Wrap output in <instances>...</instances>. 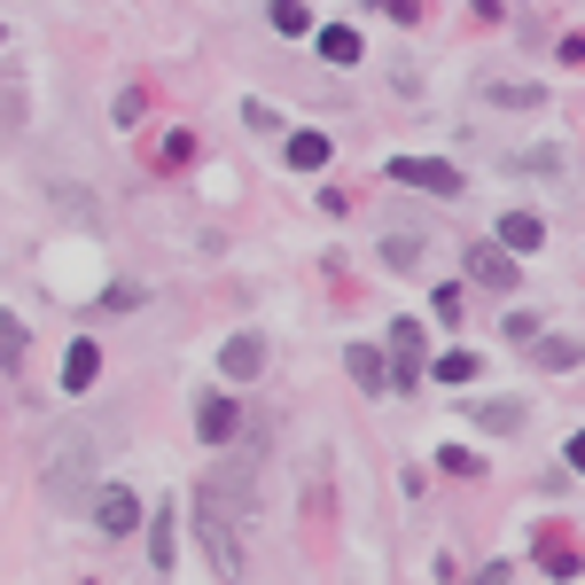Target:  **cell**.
<instances>
[{
	"instance_id": "cell-22",
	"label": "cell",
	"mask_w": 585,
	"mask_h": 585,
	"mask_svg": "<svg viewBox=\"0 0 585 585\" xmlns=\"http://www.w3.org/2000/svg\"><path fill=\"white\" fill-rule=\"evenodd\" d=\"M383 9H390V24H422L430 0H383Z\"/></svg>"
},
{
	"instance_id": "cell-20",
	"label": "cell",
	"mask_w": 585,
	"mask_h": 585,
	"mask_svg": "<svg viewBox=\"0 0 585 585\" xmlns=\"http://www.w3.org/2000/svg\"><path fill=\"white\" fill-rule=\"evenodd\" d=\"M173 547H180L173 516H156V523H148V554H156V570H173Z\"/></svg>"
},
{
	"instance_id": "cell-16",
	"label": "cell",
	"mask_w": 585,
	"mask_h": 585,
	"mask_svg": "<svg viewBox=\"0 0 585 585\" xmlns=\"http://www.w3.org/2000/svg\"><path fill=\"white\" fill-rule=\"evenodd\" d=\"M289 164L297 173H320L328 164V133H289Z\"/></svg>"
},
{
	"instance_id": "cell-2",
	"label": "cell",
	"mask_w": 585,
	"mask_h": 585,
	"mask_svg": "<svg viewBox=\"0 0 585 585\" xmlns=\"http://www.w3.org/2000/svg\"><path fill=\"white\" fill-rule=\"evenodd\" d=\"M250 492H258V468H250V461H234V468H211V476H203V508H211V516H234V523H250V516H258V499H250Z\"/></svg>"
},
{
	"instance_id": "cell-7",
	"label": "cell",
	"mask_w": 585,
	"mask_h": 585,
	"mask_svg": "<svg viewBox=\"0 0 585 585\" xmlns=\"http://www.w3.org/2000/svg\"><path fill=\"white\" fill-rule=\"evenodd\" d=\"M196 430H203L211 445H234V438H242V413H234V398H227V390L196 398Z\"/></svg>"
},
{
	"instance_id": "cell-21",
	"label": "cell",
	"mask_w": 585,
	"mask_h": 585,
	"mask_svg": "<svg viewBox=\"0 0 585 585\" xmlns=\"http://www.w3.org/2000/svg\"><path fill=\"white\" fill-rule=\"evenodd\" d=\"M430 375H438V383H453V390H461V383H468V375H484V367H476V352H445V360H438V367H430Z\"/></svg>"
},
{
	"instance_id": "cell-10",
	"label": "cell",
	"mask_w": 585,
	"mask_h": 585,
	"mask_svg": "<svg viewBox=\"0 0 585 585\" xmlns=\"http://www.w3.org/2000/svg\"><path fill=\"white\" fill-rule=\"evenodd\" d=\"M95 375H102V352L78 336V344L63 352V390H95Z\"/></svg>"
},
{
	"instance_id": "cell-13",
	"label": "cell",
	"mask_w": 585,
	"mask_h": 585,
	"mask_svg": "<svg viewBox=\"0 0 585 585\" xmlns=\"http://www.w3.org/2000/svg\"><path fill=\"white\" fill-rule=\"evenodd\" d=\"M476 430H492V438L523 430V398H492V406H476Z\"/></svg>"
},
{
	"instance_id": "cell-8",
	"label": "cell",
	"mask_w": 585,
	"mask_h": 585,
	"mask_svg": "<svg viewBox=\"0 0 585 585\" xmlns=\"http://www.w3.org/2000/svg\"><path fill=\"white\" fill-rule=\"evenodd\" d=\"M258 367H266V336H250V328H242V336H227V352H219V375L250 383Z\"/></svg>"
},
{
	"instance_id": "cell-12",
	"label": "cell",
	"mask_w": 585,
	"mask_h": 585,
	"mask_svg": "<svg viewBox=\"0 0 585 585\" xmlns=\"http://www.w3.org/2000/svg\"><path fill=\"white\" fill-rule=\"evenodd\" d=\"M484 102H499V110H539V102H547V87H531V78H492Z\"/></svg>"
},
{
	"instance_id": "cell-17",
	"label": "cell",
	"mask_w": 585,
	"mask_h": 585,
	"mask_svg": "<svg viewBox=\"0 0 585 585\" xmlns=\"http://www.w3.org/2000/svg\"><path fill=\"white\" fill-rule=\"evenodd\" d=\"M320 55H328V63H360V32H352V24H328V32H320Z\"/></svg>"
},
{
	"instance_id": "cell-1",
	"label": "cell",
	"mask_w": 585,
	"mask_h": 585,
	"mask_svg": "<svg viewBox=\"0 0 585 585\" xmlns=\"http://www.w3.org/2000/svg\"><path fill=\"white\" fill-rule=\"evenodd\" d=\"M40 484H47L55 508L95 499V430H55L47 438V461H40Z\"/></svg>"
},
{
	"instance_id": "cell-23",
	"label": "cell",
	"mask_w": 585,
	"mask_h": 585,
	"mask_svg": "<svg viewBox=\"0 0 585 585\" xmlns=\"http://www.w3.org/2000/svg\"><path fill=\"white\" fill-rule=\"evenodd\" d=\"M468 585H508V562H484V570H476Z\"/></svg>"
},
{
	"instance_id": "cell-11",
	"label": "cell",
	"mask_w": 585,
	"mask_h": 585,
	"mask_svg": "<svg viewBox=\"0 0 585 585\" xmlns=\"http://www.w3.org/2000/svg\"><path fill=\"white\" fill-rule=\"evenodd\" d=\"M539 570L547 577H577V539L570 531H539Z\"/></svg>"
},
{
	"instance_id": "cell-6",
	"label": "cell",
	"mask_w": 585,
	"mask_h": 585,
	"mask_svg": "<svg viewBox=\"0 0 585 585\" xmlns=\"http://www.w3.org/2000/svg\"><path fill=\"white\" fill-rule=\"evenodd\" d=\"M468 282H484V289H516V250H508V242H476V250H468Z\"/></svg>"
},
{
	"instance_id": "cell-4",
	"label": "cell",
	"mask_w": 585,
	"mask_h": 585,
	"mask_svg": "<svg viewBox=\"0 0 585 585\" xmlns=\"http://www.w3.org/2000/svg\"><path fill=\"white\" fill-rule=\"evenodd\" d=\"M413 383H422V328L398 320L390 328V390H413Z\"/></svg>"
},
{
	"instance_id": "cell-15",
	"label": "cell",
	"mask_w": 585,
	"mask_h": 585,
	"mask_svg": "<svg viewBox=\"0 0 585 585\" xmlns=\"http://www.w3.org/2000/svg\"><path fill=\"white\" fill-rule=\"evenodd\" d=\"M266 16H274V32H282V40H305V32H312V9H305V0H274Z\"/></svg>"
},
{
	"instance_id": "cell-24",
	"label": "cell",
	"mask_w": 585,
	"mask_h": 585,
	"mask_svg": "<svg viewBox=\"0 0 585 585\" xmlns=\"http://www.w3.org/2000/svg\"><path fill=\"white\" fill-rule=\"evenodd\" d=\"M570 468H577V476H585V430H577V438H570Z\"/></svg>"
},
{
	"instance_id": "cell-14",
	"label": "cell",
	"mask_w": 585,
	"mask_h": 585,
	"mask_svg": "<svg viewBox=\"0 0 585 585\" xmlns=\"http://www.w3.org/2000/svg\"><path fill=\"white\" fill-rule=\"evenodd\" d=\"M352 375H360V390H390V367L375 344H352Z\"/></svg>"
},
{
	"instance_id": "cell-19",
	"label": "cell",
	"mask_w": 585,
	"mask_h": 585,
	"mask_svg": "<svg viewBox=\"0 0 585 585\" xmlns=\"http://www.w3.org/2000/svg\"><path fill=\"white\" fill-rule=\"evenodd\" d=\"M383 258H390V274H413V266H422V242H413V234H390Z\"/></svg>"
},
{
	"instance_id": "cell-9",
	"label": "cell",
	"mask_w": 585,
	"mask_h": 585,
	"mask_svg": "<svg viewBox=\"0 0 585 585\" xmlns=\"http://www.w3.org/2000/svg\"><path fill=\"white\" fill-rule=\"evenodd\" d=\"M499 242H508L516 258H531V250H547V219L539 211H508V219H499Z\"/></svg>"
},
{
	"instance_id": "cell-18",
	"label": "cell",
	"mask_w": 585,
	"mask_h": 585,
	"mask_svg": "<svg viewBox=\"0 0 585 585\" xmlns=\"http://www.w3.org/2000/svg\"><path fill=\"white\" fill-rule=\"evenodd\" d=\"M531 352H539V367H577V360H585L577 336H547V344H531Z\"/></svg>"
},
{
	"instance_id": "cell-3",
	"label": "cell",
	"mask_w": 585,
	"mask_h": 585,
	"mask_svg": "<svg viewBox=\"0 0 585 585\" xmlns=\"http://www.w3.org/2000/svg\"><path fill=\"white\" fill-rule=\"evenodd\" d=\"M390 180L398 188H430V196H461L468 188L461 164H445V156H390Z\"/></svg>"
},
{
	"instance_id": "cell-5",
	"label": "cell",
	"mask_w": 585,
	"mask_h": 585,
	"mask_svg": "<svg viewBox=\"0 0 585 585\" xmlns=\"http://www.w3.org/2000/svg\"><path fill=\"white\" fill-rule=\"evenodd\" d=\"M95 523H102L110 539H125V531H141V499H133L125 484H102V492H95Z\"/></svg>"
}]
</instances>
